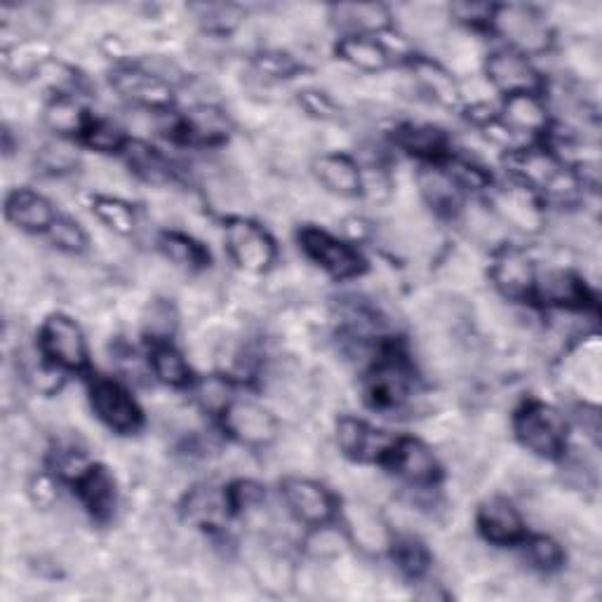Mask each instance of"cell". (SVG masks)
Wrapping results in <instances>:
<instances>
[{"label": "cell", "mask_w": 602, "mask_h": 602, "mask_svg": "<svg viewBox=\"0 0 602 602\" xmlns=\"http://www.w3.org/2000/svg\"><path fill=\"white\" fill-rule=\"evenodd\" d=\"M513 431L517 441L539 456H557L565 450V420L563 414L544 403H527L515 412Z\"/></svg>", "instance_id": "cell-1"}, {"label": "cell", "mask_w": 602, "mask_h": 602, "mask_svg": "<svg viewBox=\"0 0 602 602\" xmlns=\"http://www.w3.org/2000/svg\"><path fill=\"white\" fill-rule=\"evenodd\" d=\"M226 253L247 274H264L276 261V243L250 219L234 217L224 228Z\"/></svg>", "instance_id": "cell-2"}, {"label": "cell", "mask_w": 602, "mask_h": 602, "mask_svg": "<svg viewBox=\"0 0 602 602\" xmlns=\"http://www.w3.org/2000/svg\"><path fill=\"white\" fill-rule=\"evenodd\" d=\"M38 344L43 356L55 365L65 369H80L88 363V344L80 325L65 316L52 314L40 325Z\"/></svg>", "instance_id": "cell-3"}, {"label": "cell", "mask_w": 602, "mask_h": 602, "mask_svg": "<svg viewBox=\"0 0 602 602\" xmlns=\"http://www.w3.org/2000/svg\"><path fill=\"white\" fill-rule=\"evenodd\" d=\"M494 29L500 31L511 46L530 55H542L551 46V33L546 19L525 6H502L492 10Z\"/></svg>", "instance_id": "cell-4"}, {"label": "cell", "mask_w": 602, "mask_h": 602, "mask_svg": "<svg viewBox=\"0 0 602 602\" xmlns=\"http://www.w3.org/2000/svg\"><path fill=\"white\" fill-rule=\"evenodd\" d=\"M299 243L304 255L314 264H318L332 278L346 280L363 274L365 261L358 255V250H353L351 245L332 238L329 234L320 231V228H304L299 234Z\"/></svg>", "instance_id": "cell-5"}, {"label": "cell", "mask_w": 602, "mask_h": 602, "mask_svg": "<svg viewBox=\"0 0 602 602\" xmlns=\"http://www.w3.org/2000/svg\"><path fill=\"white\" fill-rule=\"evenodd\" d=\"M409 391H412L409 369L398 356H384L369 369V375L365 379L367 403L382 412H393L403 407L409 401Z\"/></svg>", "instance_id": "cell-6"}, {"label": "cell", "mask_w": 602, "mask_h": 602, "mask_svg": "<svg viewBox=\"0 0 602 602\" xmlns=\"http://www.w3.org/2000/svg\"><path fill=\"white\" fill-rule=\"evenodd\" d=\"M224 426L240 445L266 447L276 441L278 422L272 409L255 401H231L224 412Z\"/></svg>", "instance_id": "cell-7"}, {"label": "cell", "mask_w": 602, "mask_h": 602, "mask_svg": "<svg viewBox=\"0 0 602 602\" xmlns=\"http://www.w3.org/2000/svg\"><path fill=\"white\" fill-rule=\"evenodd\" d=\"M346 536L367 555H379L391 546V530L384 515L367 500H351L342 509Z\"/></svg>", "instance_id": "cell-8"}, {"label": "cell", "mask_w": 602, "mask_h": 602, "mask_svg": "<svg viewBox=\"0 0 602 602\" xmlns=\"http://www.w3.org/2000/svg\"><path fill=\"white\" fill-rule=\"evenodd\" d=\"M90 403L97 417L116 433H135L141 426V412L137 403L130 398V393L114 379H92Z\"/></svg>", "instance_id": "cell-9"}, {"label": "cell", "mask_w": 602, "mask_h": 602, "mask_svg": "<svg viewBox=\"0 0 602 602\" xmlns=\"http://www.w3.org/2000/svg\"><path fill=\"white\" fill-rule=\"evenodd\" d=\"M490 278L509 302H523L534 293V264L521 247H502L492 259Z\"/></svg>", "instance_id": "cell-10"}, {"label": "cell", "mask_w": 602, "mask_h": 602, "mask_svg": "<svg viewBox=\"0 0 602 602\" xmlns=\"http://www.w3.org/2000/svg\"><path fill=\"white\" fill-rule=\"evenodd\" d=\"M283 500L289 515L310 527L327 523L335 511L329 492L308 477H285Z\"/></svg>", "instance_id": "cell-11"}, {"label": "cell", "mask_w": 602, "mask_h": 602, "mask_svg": "<svg viewBox=\"0 0 602 602\" xmlns=\"http://www.w3.org/2000/svg\"><path fill=\"white\" fill-rule=\"evenodd\" d=\"M396 441L398 438H393L386 431L372 428L356 417H339L337 422V443L351 460L384 462Z\"/></svg>", "instance_id": "cell-12"}, {"label": "cell", "mask_w": 602, "mask_h": 602, "mask_svg": "<svg viewBox=\"0 0 602 602\" xmlns=\"http://www.w3.org/2000/svg\"><path fill=\"white\" fill-rule=\"evenodd\" d=\"M490 210L502 219L506 228H515L523 234H539L544 228V213L527 186H504L494 191Z\"/></svg>", "instance_id": "cell-13"}, {"label": "cell", "mask_w": 602, "mask_h": 602, "mask_svg": "<svg viewBox=\"0 0 602 602\" xmlns=\"http://www.w3.org/2000/svg\"><path fill=\"white\" fill-rule=\"evenodd\" d=\"M111 86L120 97L137 103L139 109L160 111L172 103L170 82H165L147 69H118L111 76Z\"/></svg>", "instance_id": "cell-14"}, {"label": "cell", "mask_w": 602, "mask_h": 602, "mask_svg": "<svg viewBox=\"0 0 602 602\" xmlns=\"http://www.w3.org/2000/svg\"><path fill=\"white\" fill-rule=\"evenodd\" d=\"M477 530L494 546H513L523 542L525 521L504 496H492L477 511Z\"/></svg>", "instance_id": "cell-15"}, {"label": "cell", "mask_w": 602, "mask_h": 602, "mask_svg": "<svg viewBox=\"0 0 602 602\" xmlns=\"http://www.w3.org/2000/svg\"><path fill=\"white\" fill-rule=\"evenodd\" d=\"M393 471H398L412 485H431L438 481L441 466L435 454L414 438H398L384 460Z\"/></svg>", "instance_id": "cell-16"}, {"label": "cell", "mask_w": 602, "mask_h": 602, "mask_svg": "<svg viewBox=\"0 0 602 602\" xmlns=\"http://www.w3.org/2000/svg\"><path fill=\"white\" fill-rule=\"evenodd\" d=\"M485 71L492 86L496 90H502L504 95L534 92L539 88V76L530 61L523 55L511 50H500L490 55Z\"/></svg>", "instance_id": "cell-17"}, {"label": "cell", "mask_w": 602, "mask_h": 602, "mask_svg": "<svg viewBox=\"0 0 602 602\" xmlns=\"http://www.w3.org/2000/svg\"><path fill=\"white\" fill-rule=\"evenodd\" d=\"M6 217L10 224L29 234L50 231V226L57 221L55 205L43 196L29 189H17L6 200Z\"/></svg>", "instance_id": "cell-18"}, {"label": "cell", "mask_w": 602, "mask_h": 602, "mask_svg": "<svg viewBox=\"0 0 602 602\" xmlns=\"http://www.w3.org/2000/svg\"><path fill=\"white\" fill-rule=\"evenodd\" d=\"M231 120L215 103H196L184 120L175 122L172 137L196 144H219L228 137Z\"/></svg>", "instance_id": "cell-19"}, {"label": "cell", "mask_w": 602, "mask_h": 602, "mask_svg": "<svg viewBox=\"0 0 602 602\" xmlns=\"http://www.w3.org/2000/svg\"><path fill=\"white\" fill-rule=\"evenodd\" d=\"M534 289L542 302L560 308H584L589 304V287L584 278L568 272V268H549L534 280Z\"/></svg>", "instance_id": "cell-20"}, {"label": "cell", "mask_w": 602, "mask_h": 602, "mask_svg": "<svg viewBox=\"0 0 602 602\" xmlns=\"http://www.w3.org/2000/svg\"><path fill=\"white\" fill-rule=\"evenodd\" d=\"M80 502L97 517V521H109L118 506V487L116 477L103 466H90L78 481Z\"/></svg>", "instance_id": "cell-21"}, {"label": "cell", "mask_w": 602, "mask_h": 602, "mask_svg": "<svg viewBox=\"0 0 602 602\" xmlns=\"http://www.w3.org/2000/svg\"><path fill=\"white\" fill-rule=\"evenodd\" d=\"M314 172L327 191L342 198L358 196L363 191L361 165L344 154H325L314 160Z\"/></svg>", "instance_id": "cell-22"}, {"label": "cell", "mask_w": 602, "mask_h": 602, "mask_svg": "<svg viewBox=\"0 0 602 602\" xmlns=\"http://www.w3.org/2000/svg\"><path fill=\"white\" fill-rule=\"evenodd\" d=\"M231 511L226 492L213 485H196L184 496V517L198 527H219V523Z\"/></svg>", "instance_id": "cell-23"}, {"label": "cell", "mask_w": 602, "mask_h": 602, "mask_svg": "<svg viewBox=\"0 0 602 602\" xmlns=\"http://www.w3.org/2000/svg\"><path fill=\"white\" fill-rule=\"evenodd\" d=\"M412 73H414V82L433 99L443 103V107H454L456 101L462 99V86L456 82V78L452 76L450 69H445L443 65L426 57H420L412 61Z\"/></svg>", "instance_id": "cell-24"}, {"label": "cell", "mask_w": 602, "mask_h": 602, "mask_svg": "<svg viewBox=\"0 0 602 602\" xmlns=\"http://www.w3.org/2000/svg\"><path fill=\"white\" fill-rule=\"evenodd\" d=\"M517 135H536L546 128L549 111L546 103L534 92L509 95L504 101V120Z\"/></svg>", "instance_id": "cell-25"}, {"label": "cell", "mask_w": 602, "mask_h": 602, "mask_svg": "<svg viewBox=\"0 0 602 602\" xmlns=\"http://www.w3.org/2000/svg\"><path fill=\"white\" fill-rule=\"evenodd\" d=\"M332 22L348 36L363 33H384L388 27V10L384 6L369 3H344L329 10Z\"/></svg>", "instance_id": "cell-26"}, {"label": "cell", "mask_w": 602, "mask_h": 602, "mask_svg": "<svg viewBox=\"0 0 602 602\" xmlns=\"http://www.w3.org/2000/svg\"><path fill=\"white\" fill-rule=\"evenodd\" d=\"M337 52L351 69L365 73H379L388 67V52L384 46L367 36H346L339 40Z\"/></svg>", "instance_id": "cell-27"}, {"label": "cell", "mask_w": 602, "mask_h": 602, "mask_svg": "<svg viewBox=\"0 0 602 602\" xmlns=\"http://www.w3.org/2000/svg\"><path fill=\"white\" fill-rule=\"evenodd\" d=\"M420 189L435 213L452 215L462 207V189L447 170H424L420 175Z\"/></svg>", "instance_id": "cell-28"}, {"label": "cell", "mask_w": 602, "mask_h": 602, "mask_svg": "<svg viewBox=\"0 0 602 602\" xmlns=\"http://www.w3.org/2000/svg\"><path fill=\"white\" fill-rule=\"evenodd\" d=\"M126 156H128V168L141 181L154 184V186L170 181V177H172L170 165H168V160L162 158V154L158 149L151 147V144L137 139V141L128 144Z\"/></svg>", "instance_id": "cell-29"}, {"label": "cell", "mask_w": 602, "mask_h": 602, "mask_svg": "<svg viewBox=\"0 0 602 602\" xmlns=\"http://www.w3.org/2000/svg\"><path fill=\"white\" fill-rule=\"evenodd\" d=\"M46 126L57 135H82L90 126L86 109L71 95H57L43 111Z\"/></svg>", "instance_id": "cell-30"}, {"label": "cell", "mask_w": 602, "mask_h": 602, "mask_svg": "<svg viewBox=\"0 0 602 602\" xmlns=\"http://www.w3.org/2000/svg\"><path fill=\"white\" fill-rule=\"evenodd\" d=\"M92 213L103 226L111 228L118 238L137 234L139 219H137L135 207L118 196H95Z\"/></svg>", "instance_id": "cell-31"}, {"label": "cell", "mask_w": 602, "mask_h": 602, "mask_svg": "<svg viewBox=\"0 0 602 602\" xmlns=\"http://www.w3.org/2000/svg\"><path fill=\"white\" fill-rule=\"evenodd\" d=\"M396 141L420 158H438L447 149V137L433 126H405L398 130Z\"/></svg>", "instance_id": "cell-32"}, {"label": "cell", "mask_w": 602, "mask_h": 602, "mask_svg": "<svg viewBox=\"0 0 602 602\" xmlns=\"http://www.w3.org/2000/svg\"><path fill=\"white\" fill-rule=\"evenodd\" d=\"M160 250L165 259L184 268H203L207 266V259H210V255H207V250L198 240L179 231L160 236Z\"/></svg>", "instance_id": "cell-33"}, {"label": "cell", "mask_w": 602, "mask_h": 602, "mask_svg": "<svg viewBox=\"0 0 602 602\" xmlns=\"http://www.w3.org/2000/svg\"><path fill=\"white\" fill-rule=\"evenodd\" d=\"M154 375L168 386H186L191 382V367L179 351L168 344H158L151 353Z\"/></svg>", "instance_id": "cell-34"}, {"label": "cell", "mask_w": 602, "mask_h": 602, "mask_svg": "<svg viewBox=\"0 0 602 602\" xmlns=\"http://www.w3.org/2000/svg\"><path fill=\"white\" fill-rule=\"evenodd\" d=\"M462 224L466 228L468 238L481 245H494L504 240L506 226L490 210V207H466Z\"/></svg>", "instance_id": "cell-35"}, {"label": "cell", "mask_w": 602, "mask_h": 602, "mask_svg": "<svg viewBox=\"0 0 602 602\" xmlns=\"http://www.w3.org/2000/svg\"><path fill=\"white\" fill-rule=\"evenodd\" d=\"M306 553L316 563H332L346 553V536L337 527H327V523L316 525V530L306 536Z\"/></svg>", "instance_id": "cell-36"}, {"label": "cell", "mask_w": 602, "mask_h": 602, "mask_svg": "<svg viewBox=\"0 0 602 602\" xmlns=\"http://www.w3.org/2000/svg\"><path fill=\"white\" fill-rule=\"evenodd\" d=\"M141 320H144V327H147V332L156 342H165V339L175 335L177 323H179V314H177V308H175L172 302L154 299L149 306H144Z\"/></svg>", "instance_id": "cell-37"}, {"label": "cell", "mask_w": 602, "mask_h": 602, "mask_svg": "<svg viewBox=\"0 0 602 602\" xmlns=\"http://www.w3.org/2000/svg\"><path fill=\"white\" fill-rule=\"evenodd\" d=\"M36 160H38L40 168L55 177H61V175H67L78 168V154L69 147L67 141H59V139L46 141L43 147L38 149Z\"/></svg>", "instance_id": "cell-38"}, {"label": "cell", "mask_w": 602, "mask_h": 602, "mask_svg": "<svg viewBox=\"0 0 602 602\" xmlns=\"http://www.w3.org/2000/svg\"><path fill=\"white\" fill-rule=\"evenodd\" d=\"M82 139H86L90 149L101 151V154H114L128 147L126 132L109 120H90V126L86 128V132H82Z\"/></svg>", "instance_id": "cell-39"}, {"label": "cell", "mask_w": 602, "mask_h": 602, "mask_svg": "<svg viewBox=\"0 0 602 602\" xmlns=\"http://www.w3.org/2000/svg\"><path fill=\"white\" fill-rule=\"evenodd\" d=\"M43 86L55 90L57 95H71L73 88H78V71L61 59H46L33 73Z\"/></svg>", "instance_id": "cell-40"}, {"label": "cell", "mask_w": 602, "mask_h": 602, "mask_svg": "<svg viewBox=\"0 0 602 602\" xmlns=\"http://www.w3.org/2000/svg\"><path fill=\"white\" fill-rule=\"evenodd\" d=\"M393 560H396V565L407 576H422L431 563L428 551L414 536H405L393 544Z\"/></svg>", "instance_id": "cell-41"}, {"label": "cell", "mask_w": 602, "mask_h": 602, "mask_svg": "<svg viewBox=\"0 0 602 602\" xmlns=\"http://www.w3.org/2000/svg\"><path fill=\"white\" fill-rule=\"evenodd\" d=\"M525 555H527V563H532V568L544 570V572L557 570L565 560L563 549H560L557 542H553L551 536H532L525 546Z\"/></svg>", "instance_id": "cell-42"}, {"label": "cell", "mask_w": 602, "mask_h": 602, "mask_svg": "<svg viewBox=\"0 0 602 602\" xmlns=\"http://www.w3.org/2000/svg\"><path fill=\"white\" fill-rule=\"evenodd\" d=\"M198 403L205 412L213 414H224L226 407L231 405V384H228L224 377H205L198 384Z\"/></svg>", "instance_id": "cell-43"}, {"label": "cell", "mask_w": 602, "mask_h": 602, "mask_svg": "<svg viewBox=\"0 0 602 602\" xmlns=\"http://www.w3.org/2000/svg\"><path fill=\"white\" fill-rule=\"evenodd\" d=\"M57 250L67 255H80L88 247V236L73 219H57L48 231Z\"/></svg>", "instance_id": "cell-44"}, {"label": "cell", "mask_w": 602, "mask_h": 602, "mask_svg": "<svg viewBox=\"0 0 602 602\" xmlns=\"http://www.w3.org/2000/svg\"><path fill=\"white\" fill-rule=\"evenodd\" d=\"M255 71L266 80H276L297 73L299 65L293 55H287L283 50H266L255 57Z\"/></svg>", "instance_id": "cell-45"}, {"label": "cell", "mask_w": 602, "mask_h": 602, "mask_svg": "<svg viewBox=\"0 0 602 602\" xmlns=\"http://www.w3.org/2000/svg\"><path fill=\"white\" fill-rule=\"evenodd\" d=\"M194 10L200 12L198 22L207 33L221 36L240 24V10L236 6H200Z\"/></svg>", "instance_id": "cell-46"}, {"label": "cell", "mask_w": 602, "mask_h": 602, "mask_svg": "<svg viewBox=\"0 0 602 602\" xmlns=\"http://www.w3.org/2000/svg\"><path fill=\"white\" fill-rule=\"evenodd\" d=\"M568 65L574 73L595 78L600 71V50L591 40H579L568 48Z\"/></svg>", "instance_id": "cell-47"}, {"label": "cell", "mask_w": 602, "mask_h": 602, "mask_svg": "<svg viewBox=\"0 0 602 602\" xmlns=\"http://www.w3.org/2000/svg\"><path fill=\"white\" fill-rule=\"evenodd\" d=\"M29 496L31 502L38 509H55L59 504V492H57V481L50 473H33L29 477Z\"/></svg>", "instance_id": "cell-48"}, {"label": "cell", "mask_w": 602, "mask_h": 602, "mask_svg": "<svg viewBox=\"0 0 602 602\" xmlns=\"http://www.w3.org/2000/svg\"><path fill=\"white\" fill-rule=\"evenodd\" d=\"M299 103L302 109L310 116H316L325 122H332V120H339V107L335 103V99H332L329 95L325 92H318V90H304L299 92Z\"/></svg>", "instance_id": "cell-49"}, {"label": "cell", "mask_w": 602, "mask_h": 602, "mask_svg": "<svg viewBox=\"0 0 602 602\" xmlns=\"http://www.w3.org/2000/svg\"><path fill=\"white\" fill-rule=\"evenodd\" d=\"M447 175L454 179V184L460 186V189H485L490 177L485 175L483 168H477V165L468 162V160H454L450 162Z\"/></svg>", "instance_id": "cell-50"}, {"label": "cell", "mask_w": 602, "mask_h": 602, "mask_svg": "<svg viewBox=\"0 0 602 602\" xmlns=\"http://www.w3.org/2000/svg\"><path fill=\"white\" fill-rule=\"evenodd\" d=\"M452 12L462 14V19H466V22H477V19L492 14V8H487V6H456V8H452Z\"/></svg>", "instance_id": "cell-51"}]
</instances>
